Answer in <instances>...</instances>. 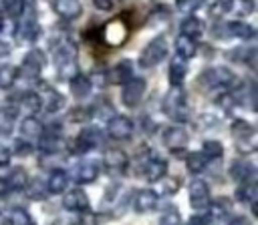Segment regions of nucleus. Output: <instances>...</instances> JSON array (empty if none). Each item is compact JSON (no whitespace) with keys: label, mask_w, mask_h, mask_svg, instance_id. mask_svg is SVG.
I'll list each match as a JSON object with an SVG mask.
<instances>
[{"label":"nucleus","mask_w":258,"mask_h":225,"mask_svg":"<svg viewBox=\"0 0 258 225\" xmlns=\"http://www.w3.org/2000/svg\"><path fill=\"white\" fill-rule=\"evenodd\" d=\"M2 30H4V14L0 12V34H2Z\"/></svg>","instance_id":"nucleus-51"},{"label":"nucleus","mask_w":258,"mask_h":225,"mask_svg":"<svg viewBox=\"0 0 258 225\" xmlns=\"http://www.w3.org/2000/svg\"><path fill=\"white\" fill-rule=\"evenodd\" d=\"M71 177H73V181L79 183V185H89V183H93V181L99 177V165H97L95 161H83V163H79V165L73 169Z\"/></svg>","instance_id":"nucleus-17"},{"label":"nucleus","mask_w":258,"mask_h":225,"mask_svg":"<svg viewBox=\"0 0 258 225\" xmlns=\"http://www.w3.org/2000/svg\"><path fill=\"white\" fill-rule=\"evenodd\" d=\"M179 34H185L189 38H200L204 34V22L198 16L187 14V18H183L179 24Z\"/></svg>","instance_id":"nucleus-27"},{"label":"nucleus","mask_w":258,"mask_h":225,"mask_svg":"<svg viewBox=\"0 0 258 225\" xmlns=\"http://www.w3.org/2000/svg\"><path fill=\"white\" fill-rule=\"evenodd\" d=\"M175 6L183 14H194L196 10H200L204 6V2L202 0H175Z\"/></svg>","instance_id":"nucleus-40"},{"label":"nucleus","mask_w":258,"mask_h":225,"mask_svg":"<svg viewBox=\"0 0 258 225\" xmlns=\"http://www.w3.org/2000/svg\"><path fill=\"white\" fill-rule=\"evenodd\" d=\"M161 110L165 113V117H169L175 123H185L191 119V108L185 100L181 86H169V90L161 100Z\"/></svg>","instance_id":"nucleus-1"},{"label":"nucleus","mask_w":258,"mask_h":225,"mask_svg":"<svg viewBox=\"0 0 258 225\" xmlns=\"http://www.w3.org/2000/svg\"><path fill=\"white\" fill-rule=\"evenodd\" d=\"M18 78V68L12 66V64H4L0 66V90H8L14 86Z\"/></svg>","instance_id":"nucleus-35"},{"label":"nucleus","mask_w":258,"mask_h":225,"mask_svg":"<svg viewBox=\"0 0 258 225\" xmlns=\"http://www.w3.org/2000/svg\"><path fill=\"white\" fill-rule=\"evenodd\" d=\"M62 207H64L67 211H73V213H89L91 203H89L87 193H85L81 187H73V189L64 191Z\"/></svg>","instance_id":"nucleus-13"},{"label":"nucleus","mask_w":258,"mask_h":225,"mask_svg":"<svg viewBox=\"0 0 258 225\" xmlns=\"http://www.w3.org/2000/svg\"><path fill=\"white\" fill-rule=\"evenodd\" d=\"M101 40L109 46H121L127 38H129V26L127 22H123L121 18H113L109 22H105L99 30Z\"/></svg>","instance_id":"nucleus-7"},{"label":"nucleus","mask_w":258,"mask_h":225,"mask_svg":"<svg viewBox=\"0 0 258 225\" xmlns=\"http://www.w3.org/2000/svg\"><path fill=\"white\" fill-rule=\"evenodd\" d=\"M198 84L204 90H216V88L232 90L238 84V76L226 66H212L198 76Z\"/></svg>","instance_id":"nucleus-2"},{"label":"nucleus","mask_w":258,"mask_h":225,"mask_svg":"<svg viewBox=\"0 0 258 225\" xmlns=\"http://www.w3.org/2000/svg\"><path fill=\"white\" fill-rule=\"evenodd\" d=\"M137 173L145 177L149 183H157L163 175H167V161L153 153H147L145 159L141 155V163H137Z\"/></svg>","instance_id":"nucleus-5"},{"label":"nucleus","mask_w":258,"mask_h":225,"mask_svg":"<svg viewBox=\"0 0 258 225\" xmlns=\"http://www.w3.org/2000/svg\"><path fill=\"white\" fill-rule=\"evenodd\" d=\"M14 147H16V149H14L16 155L26 157V155L32 153V143H28V141H24V139H16V145H14Z\"/></svg>","instance_id":"nucleus-44"},{"label":"nucleus","mask_w":258,"mask_h":225,"mask_svg":"<svg viewBox=\"0 0 258 225\" xmlns=\"http://www.w3.org/2000/svg\"><path fill=\"white\" fill-rule=\"evenodd\" d=\"M26 189H28V193H30V199H36V201H40V199H44V197L48 195V191H46V185H44L42 181H38V179H34L32 183L28 181Z\"/></svg>","instance_id":"nucleus-39"},{"label":"nucleus","mask_w":258,"mask_h":225,"mask_svg":"<svg viewBox=\"0 0 258 225\" xmlns=\"http://www.w3.org/2000/svg\"><path fill=\"white\" fill-rule=\"evenodd\" d=\"M52 8L64 20H75L83 12V4L79 0H54L52 2Z\"/></svg>","instance_id":"nucleus-21"},{"label":"nucleus","mask_w":258,"mask_h":225,"mask_svg":"<svg viewBox=\"0 0 258 225\" xmlns=\"http://www.w3.org/2000/svg\"><path fill=\"white\" fill-rule=\"evenodd\" d=\"M10 50H12V46H10L4 38H0V56H8V54H10Z\"/></svg>","instance_id":"nucleus-48"},{"label":"nucleus","mask_w":258,"mask_h":225,"mask_svg":"<svg viewBox=\"0 0 258 225\" xmlns=\"http://www.w3.org/2000/svg\"><path fill=\"white\" fill-rule=\"evenodd\" d=\"M8 193H10L8 181H6V177H0V199H4V197H6Z\"/></svg>","instance_id":"nucleus-47"},{"label":"nucleus","mask_w":258,"mask_h":225,"mask_svg":"<svg viewBox=\"0 0 258 225\" xmlns=\"http://www.w3.org/2000/svg\"><path fill=\"white\" fill-rule=\"evenodd\" d=\"M8 225H36V221L32 219V215L26 209H12V213L8 215Z\"/></svg>","instance_id":"nucleus-36"},{"label":"nucleus","mask_w":258,"mask_h":225,"mask_svg":"<svg viewBox=\"0 0 258 225\" xmlns=\"http://www.w3.org/2000/svg\"><path fill=\"white\" fill-rule=\"evenodd\" d=\"M10 4H12V0H0V12H6Z\"/></svg>","instance_id":"nucleus-50"},{"label":"nucleus","mask_w":258,"mask_h":225,"mask_svg":"<svg viewBox=\"0 0 258 225\" xmlns=\"http://www.w3.org/2000/svg\"><path fill=\"white\" fill-rule=\"evenodd\" d=\"M36 92L40 96V108H44L46 113H56L64 106V96L56 88H52L48 84H40V88Z\"/></svg>","instance_id":"nucleus-16"},{"label":"nucleus","mask_w":258,"mask_h":225,"mask_svg":"<svg viewBox=\"0 0 258 225\" xmlns=\"http://www.w3.org/2000/svg\"><path fill=\"white\" fill-rule=\"evenodd\" d=\"M187 225H214V217L210 213H200V215H194Z\"/></svg>","instance_id":"nucleus-43"},{"label":"nucleus","mask_w":258,"mask_h":225,"mask_svg":"<svg viewBox=\"0 0 258 225\" xmlns=\"http://www.w3.org/2000/svg\"><path fill=\"white\" fill-rule=\"evenodd\" d=\"M230 135L236 141L240 153H254L256 151V131L248 121H244V119L232 121Z\"/></svg>","instance_id":"nucleus-4"},{"label":"nucleus","mask_w":258,"mask_h":225,"mask_svg":"<svg viewBox=\"0 0 258 225\" xmlns=\"http://www.w3.org/2000/svg\"><path fill=\"white\" fill-rule=\"evenodd\" d=\"M93 4L97 10H103V12L113 10V0H93Z\"/></svg>","instance_id":"nucleus-46"},{"label":"nucleus","mask_w":258,"mask_h":225,"mask_svg":"<svg viewBox=\"0 0 258 225\" xmlns=\"http://www.w3.org/2000/svg\"><path fill=\"white\" fill-rule=\"evenodd\" d=\"M52 58H54V64L58 68V74L62 78H71L73 74L79 72V66H77V46L71 42V40H60L52 46Z\"/></svg>","instance_id":"nucleus-3"},{"label":"nucleus","mask_w":258,"mask_h":225,"mask_svg":"<svg viewBox=\"0 0 258 225\" xmlns=\"http://www.w3.org/2000/svg\"><path fill=\"white\" fill-rule=\"evenodd\" d=\"M103 165L111 175H123L129 169V157L121 149H107L103 153Z\"/></svg>","instance_id":"nucleus-14"},{"label":"nucleus","mask_w":258,"mask_h":225,"mask_svg":"<svg viewBox=\"0 0 258 225\" xmlns=\"http://www.w3.org/2000/svg\"><path fill=\"white\" fill-rule=\"evenodd\" d=\"M69 119H71L73 123H85V121L91 119V110H89V108H73Z\"/></svg>","instance_id":"nucleus-42"},{"label":"nucleus","mask_w":258,"mask_h":225,"mask_svg":"<svg viewBox=\"0 0 258 225\" xmlns=\"http://www.w3.org/2000/svg\"><path fill=\"white\" fill-rule=\"evenodd\" d=\"M208 157L202 153V151H198V153H189L187 157H185V167H187V171L191 173V175H200V173H204L206 169H208Z\"/></svg>","instance_id":"nucleus-33"},{"label":"nucleus","mask_w":258,"mask_h":225,"mask_svg":"<svg viewBox=\"0 0 258 225\" xmlns=\"http://www.w3.org/2000/svg\"><path fill=\"white\" fill-rule=\"evenodd\" d=\"M159 203V197H157V191L153 189H139L135 193V201H133V209L137 213H151L155 211Z\"/></svg>","instance_id":"nucleus-18"},{"label":"nucleus","mask_w":258,"mask_h":225,"mask_svg":"<svg viewBox=\"0 0 258 225\" xmlns=\"http://www.w3.org/2000/svg\"><path fill=\"white\" fill-rule=\"evenodd\" d=\"M185 74H187V62L175 54V58H171V62H169V70H167L169 84H171V86H181Z\"/></svg>","instance_id":"nucleus-24"},{"label":"nucleus","mask_w":258,"mask_h":225,"mask_svg":"<svg viewBox=\"0 0 258 225\" xmlns=\"http://www.w3.org/2000/svg\"><path fill=\"white\" fill-rule=\"evenodd\" d=\"M224 10L244 18V16H250L254 12V0H226Z\"/></svg>","instance_id":"nucleus-30"},{"label":"nucleus","mask_w":258,"mask_h":225,"mask_svg":"<svg viewBox=\"0 0 258 225\" xmlns=\"http://www.w3.org/2000/svg\"><path fill=\"white\" fill-rule=\"evenodd\" d=\"M133 76V62L131 60H119L107 74V82L109 84H125L129 78Z\"/></svg>","instance_id":"nucleus-20"},{"label":"nucleus","mask_w":258,"mask_h":225,"mask_svg":"<svg viewBox=\"0 0 258 225\" xmlns=\"http://www.w3.org/2000/svg\"><path fill=\"white\" fill-rule=\"evenodd\" d=\"M256 197H258V189H256L254 181H246V183H242V187L236 189V199L242 203H248L254 213H258L256 211Z\"/></svg>","instance_id":"nucleus-29"},{"label":"nucleus","mask_w":258,"mask_h":225,"mask_svg":"<svg viewBox=\"0 0 258 225\" xmlns=\"http://www.w3.org/2000/svg\"><path fill=\"white\" fill-rule=\"evenodd\" d=\"M6 181H8L10 191H24L26 185H28V181H30V177H28V173H26L22 167H16V169L6 177Z\"/></svg>","instance_id":"nucleus-34"},{"label":"nucleus","mask_w":258,"mask_h":225,"mask_svg":"<svg viewBox=\"0 0 258 225\" xmlns=\"http://www.w3.org/2000/svg\"><path fill=\"white\" fill-rule=\"evenodd\" d=\"M202 153L208 157V161H216V159L224 157V147H222L220 141H204Z\"/></svg>","instance_id":"nucleus-37"},{"label":"nucleus","mask_w":258,"mask_h":225,"mask_svg":"<svg viewBox=\"0 0 258 225\" xmlns=\"http://www.w3.org/2000/svg\"><path fill=\"white\" fill-rule=\"evenodd\" d=\"M44 64H46L44 52L38 50V48H32V50L22 58V64H20V68H18V74L22 72V74H26V76L36 78V76L40 74V70H42Z\"/></svg>","instance_id":"nucleus-15"},{"label":"nucleus","mask_w":258,"mask_h":225,"mask_svg":"<svg viewBox=\"0 0 258 225\" xmlns=\"http://www.w3.org/2000/svg\"><path fill=\"white\" fill-rule=\"evenodd\" d=\"M73 145H75L73 151L77 155H85V153H89V151H93V149H97V147L103 145V133L97 127H85L77 135V139H75Z\"/></svg>","instance_id":"nucleus-9"},{"label":"nucleus","mask_w":258,"mask_h":225,"mask_svg":"<svg viewBox=\"0 0 258 225\" xmlns=\"http://www.w3.org/2000/svg\"><path fill=\"white\" fill-rule=\"evenodd\" d=\"M159 225H181V215H179V211L171 209V211L163 213L161 219H159Z\"/></svg>","instance_id":"nucleus-41"},{"label":"nucleus","mask_w":258,"mask_h":225,"mask_svg":"<svg viewBox=\"0 0 258 225\" xmlns=\"http://www.w3.org/2000/svg\"><path fill=\"white\" fill-rule=\"evenodd\" d=\"M175 52H177V56L183 58V60L194 58L196 52H198L196 38H189V36H185V34H179V36L175 38Z\"/></svg>","instance_id":"nucleus-26"},{"label":"nucleus","mask_w":258,"mask_h":225,"mask_svg":"<svg viewBox=\"0 0 258 225\" xmlns=\"http://www.w3.org/2000/svg\"><path fill=\"white\" fill-rule=\"evenodd\" d=\"M133 121L125 115H113L109 121H107V133L111 139L115 141H127L131 139L133 135Z\"/></svg>","instance_id":"nucleus-11"},{"label":"nucleus","mask_w":258,"mask_h":225,"mask_svg":"<svg viewBox=\"0 0 258 225\" xmlns=\"http://www.w3.org/2000/svg\"><path fill=\"white\" fill-rule=\"evenodd\" d=\"M167 56V42L163 36H155L153 40H149L145 44V48L141 50V56H139V64L143 68H153L157 66L163 58Z\"/></svg>","instance_id":"nucleus-6"},{"label":"nucleus","mask_w":258,"mask_h":225,"mask_svg":"<svg viewBox=\"0 0 258 225\" xmlns=\"http://www.w3.org/2000/svg\"><path fill=\"white\" fill-rule=\"evenodd\" d=\"M69 183H71V175L64 171V169H52L48 179L44 181L46 185V191L52 193V195H58V193H64L69 189Z\"/></svg>","instance_id":"nucleus-19"},{"label":"nucleus","mask_w":258,"mask_h":225,"mask_svg":"<svg viewBox=\"0 0 258 225\" xmlns=\"http://www.w3.org/2000/svg\"><path fill=\"white\" fill-rule=\"evenodd\" d=\"M10 159H12V153H10L6 147L0 145V169H2V167H8V165H10Z\"/></svg>","instance_id":"nucleus-45"},{"label":"nucleus","mask_w":258,"mask_h":225,"mask_svg":"<svg viewBox=\"0 0 258 225\" xmlns=\"http://www.w3.org/2000/svg\"><path fill=\"white\" fill-rule=\"evenodd\" d=\"M226 26V32L228 36H236V38H242V40H250L254 38V28L248 24V22H242V20H230Z\"/></svg>","instance_id":"nucleus-28"},{"label":"nucleus","mask_w":258,"mask_h":225,"mask_svg":"<svg viewBox=\"0 0 258 225\" xmlns=\"http://www.w3.org/2000/svg\"><path fill=\"white\" fill-rule=\"evenodd\" d=\"M230 177L240 181V183H246V181H254L256 177V169L246 163V161H234L232 167H230Z\"/></svg>","instance_id":"nucleus-25"},{"label":"nucleus","mask_w":258,"mask_h":225,"mask_svg":"<svg viewBox=\"0 0 258 225\" xmlns=\"http://www.w3.org/2000/svg\"><path fill=\"white\" fill-rule=\"evenodd\" d=\"M145 90H147V80L141 78V76H131L125 84H123V90H121V100L127 108H135L139 106V102L143 100L145 96Z\"/></svg>","instance_id":"nucleus-8"},{"label":"nucleus","mask_w":258,"mask_h":225,"mask_svg":"<svg viewBox=\"0 0 258 225\" xmlns=\"http://www.w3.org/2000/svg\"><path fill=\"white\" fill-rule=\"evenodd\" d=\"M42 131H44V125H42L34 115H28V117L22 119V123H20V133H22L24 137L38 139V137L42 135Z\"/></svg>","instance_id":"nucleus-32"},{"label":"nucleus","mask_w":258,"mask_h":225,"mask_svg":"<svg viewBox=\"0 0 258 225\" xmlns=\"http://www.w3.org/2000/svg\"><path fill=\"white\" fill-rule=\"evenodd\" d=\"M210 201H212V193H210L208 183L202 179H194L189 183V205L196 211H206Z\"/></svg>","instance_id":"nucleus-12"},{"label":"nucleus","mask_w":258,"mask_h":225,"mask_svg":"<svg viewBox=\"0 0 258 225\" xmlns=\"http://www.w3.org/2000/svg\"><path fill=\"white\" fill-rule=\"evenodd\" d=\"M18 104H20L28 115H34V113L40 110V96H38L36 90H24V92H20V96H18Z\"/></svg>","instance_id":"nucleus-31"},{"label":"nucleus","mask_w":258,"mask_h":225,"mask_svg":"<svg viewBox=\"0 0 258 225\" xmlns=\"http://www.w3.org/2000/svg\"><path fill=\"white\" fill-rule=\"evenodd\" d=\"M69 88H71V94L77 96V98H87L91 94V88H93V82L89 76H85L83 72H77L69 78Z\"/></svg>","instance_id":"nucleus-22"},{"label":"nucleus","mask_w":258,"mask_h":225,"mask_svg":"<svg viewBox=\"0 0 258 225\" xmlns=\"http://www.w3.org/2000/svg\"><path fill=\"white\" fill-rule=\"evenodd\" d=\"M16 115H18V106H14V104L0 106V137H8L14 131Z\"/></svg>","instance_id":"nucleus-23"},{"label":"nucleus","mask_w":258,"mask_h":225,"mask_svg":"<svg viewBox=\"0 0 258 225\" xmlns=\"http://www.w3.org/2000/svg\"><path fill=\"white\" fill-rule=\"evenodd\" d=\"M157 183L161 187V193H165V195H175L179 191V187H181L179 177H167V175H163Z\"/></svg>","instance_id":"nucleus-38"},{"label":"nucleus","mask_w":258,"mask_h":225,"mask_svg":"<svg viewBox=\"0 0 258 225\" xmlns=\"http://www.w3.org/2000/svg\"><path fill=\"white\" fill-rule=\"evenodd\" d=\"M161 141H163V145L171 151V153H179V151H183L185 147H187V141H189V135H187V131L181 127V125H169V127H165L163 129V135H161Z\"/></svg>","instance_id":"nucleus-10"},{"label":"nucleus","mask_w":258,"mask_h":225,"mask_svg":"<svg viewBox=\"0 0 258 225\" xmlns=\"http://www.w3.org/2000/svg\"><path fill=\"white\" fill-rule=\"evenodd\" d=\"M228 225H250V219H248V217H244V215H240V217H234Z\"/></svg>","instance_id":"nucleus-49"}]
</instances>
